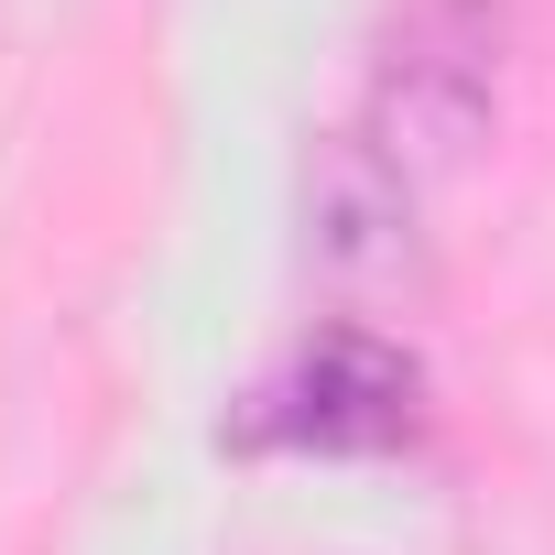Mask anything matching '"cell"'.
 Segmentation results:
<instances>
[{
  "label": "cell",
  "mask_w": 555,
  "mask_h": 555,
  "mask_svg": "<svg viewBox=\"0 0 555 555\" xmlns=\"http://www.w3.org/2000/svg\"><path fill=\"white\" fill-rule=\"evenodd\" d=\"M414 436H425V360L371 317L306 327L284 371L218 425V447L240 457H392Z\"/></svg>",
  "instance_id": "1"
},
{
  "label": "cell",
  "mask_w": 555,
  "mask_h": 555,
  "mask_svg": "<svg viewBox=\"0 0 555 555\" xmlns=\"http://www.w3.org/2000/svg\"><path fill=\"white\" fill-rule=\"evenodd\" d=\"M306 261L338 284H414V175L338 131L306 153Z\"/></svg>",
  "instance_id": "2"
}]
</instances>
